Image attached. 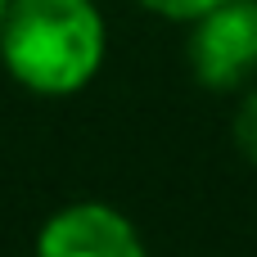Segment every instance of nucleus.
I'll return each mask as SVG.
<instances>
[{"mask_svg": "<svg viewBox=\"0 0 257 257\" xmlns=\"http://www.w3.org/2000/svg\"><path fill=\"white\" fill-rule=\"evenodd\" d=\"M0 59L18 86L72 95L104 63V18L95 0H9Z\"/></svg>", "mask_w": 257, "mask_h": 257, "instance_id": "f257e3e1", "label": "nucleus"}, {"mask_svg": "<svg viewBox=\"0 0 257 257\" xmlns=\"http://www.w3.org/2000/svg\"><path fill=\"white\" fill-rule=\"evenodd\" d=\"M190 72L208 90H239L257 72V0H221L194 18Z\"/></svg>", "mask_w": 257, "mask_h": 257, "instance_id": "f03ea898", "label": "nucleus"}, {"mask_svg": "<svg viewBox=\"0 0 257 257\" xmlns=\"http://www.w3.org/2000/svg\"><path fill=\"white\" fill-rule=\"evenodd\" d=\"M36 257H145L136 226L104 203H72L41 226Z\"/></svg>", "mask_w": 257, "mask_h": 257, "instance_id": "7ed1b4c3", "label": "nucleus"}, {"mask_svg": "<svg viewBox=\"0 0 257 257\" xmlns=\"http://www.w3.org/2000/svg\"><path fill=\"white\" fill-rule=\"evenodd\" d=\"M235 145H239V154L257 167V90L244 95V104L235 113Z\"/></svg>", "mask_w": 257, "mask_h": 257, "instance_id": "20e7f679", "label": "nucleus"}, {"mask_svg": "<svg viewBox=\"0 0 257 257\" xmlns=\"http://www.w3.org/2000/svg\"><path fill=\"white\" fill-rule=\"evenodd\" d=\"M136 5H145L149 14H158V18H172V23H194L199 14L217 9L221 0H136Z\"/></svg>", "mask_w": 257, "mask_h": 257, "instance_id": "39448f33", "label": "nucleus"}, {"mask_svg": "<svg viewBox=\"0 0 257 257\" xmlns=\"http://www.w3.org/2000/svg\"><path fill=\"white\" fill-rule=\"evenodd\" d=\"M5 9H9V0H0V23H5Z\"/></svg>", "mask_w": 257, "mask_h": 257, "instance_id": "423d86ee", "label": "nucleus"}]
</instances>
